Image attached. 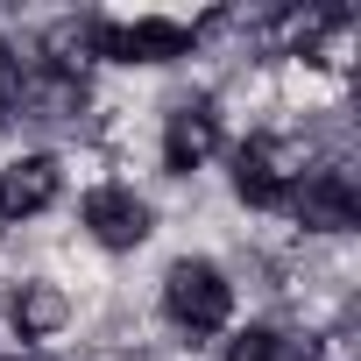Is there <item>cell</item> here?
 Segmentation results:
<instances>
[{"instance_id":"obj_1","label":"cell","mask_w":361,"mask_h":361,"mask_svg":"<svg viewBox=\"0 0 361 361\" xmlns=\"http://www.w3.org/2000/svg\"><path fill=\"white\" fill-rule=\"evenodd\" d=\"M298 185H305V149H298V142L255 135V142L234 156V192H241L248 206H290Z\"/></svg>"},{"instance_id":"obj_2","label":"cell","mask_w":361,"mask_h":361,"mask_svg":"<svg viewBox=\"0 0 361 361\" xmlns=\"http://www.w3.org/2000/svg\"><path fill=\"white\" fill-rule=\"evenodd\" d=\"M163 312L185 326V333H220L227 312H234V290H227V276L213 262H177L163 276Z\"/></svg>"},{"instance_id":"obj_3","label":"cell","mask_w":361,"mask_h":361,"mask_svg":"<svg viewBox=\"0 0 361 361\" xmlns=\"http://www.w3.org/2000/svg\"><path fill=\"white\" fill-rule=\"evenodd\" d=\"M92 50L114 64H170V57L192 50V29L185 22H99Z\"/></svg>"},{"instance_id":"obj_4","label":"cell","mask_w":361,"mask_h":361,"mask_svg":"<svg viewBox=\"0 0 361 361\" xmlns=\"http://www.w3.org/2000/svg\"><path fill=\"white\" fill-rule=\"evenodd\" d=\"M290 213L319 234H340L361 220V199H354V177L347 170H305V185L290 192Z\"/></svg>"},{"instance_id":"obj_5","label":"cell","mask_w":361,"mask_h":361,"mask_svg":"<svg viewBox=\"0 0 361 361\" xmlns=\"http://www.w3.org/2000/svg\"><path fill=\"white\" fill-rule=\"evenodd\" d=\"M85 227H92L99 248H142V241H149V206H142L128 185H99V192L85 199Z\"/></svg>"},{"instance_id":"obj_6","label":"cell","mask_w":361,"mask_h":361,"mask_svg":"<svg viewBox=\"0 0 361 361\" xmlns=\"http://www.w3.org/2000/svg\"><path fill=\"white\" fill-rule=\"evenodd\" d=\"M57 163L50 156H15L8 170H0V213L8 220H29V213H43L50 199H57Z\"/></svg>"},{"instance_id":"obj_7","label":"cell","mask_w":361,"mask_h":361,"mask_svg":"<svg viewBox=\"0 0 361 361\" xmlns=\"http://www.w3.org/2000/svg\"><path fill=\"white\" fill-rule=\"evenodd\" d=\"M213 149H220V121H213L206 99L170 114V128H163V170H199Z\"/></svg>"},{"instance_id":"obj_8","label":"cell","mask_w":361,"mask_h":361,"mask_svg":"<svg viewBox=\"0 0 361 361\" xmlns=\"http://www.w3.org/2000/svg\"><path fill=\"white\" fill-rule=\"evenodd\" d=\"M57 326H64V290L57 283H22L15 290V333L22 340H43Z\"/></svg>"},{"instance_id":"obj_9","label":"cell","mask_w":361,"mask_h":361,"mask_svg":"<svg viewBox=\"0 0 361 361\" xmlns=\"http://www.w3.org/2000/svg\"><path fill=\"white\" fill-rule=\"evenodd\" d=\"M227 361H312V347L305 340H290V333H269V326H248L234 347H227Z\"/></svg>"},{"instance_id":"obj_10","label":"cell","mask_w":361,"mask_h":361,"mask_svg":"<svg viewBox=\"0 0 361 361\" xmlns=\"http://www.w3.org/2000/svg\"><path fill=\"white\" fill-rule=\"evenodd\" d=\"M0 85H8V50H0Z\"/></svg>"},{"instance_id":"obj_11","label":"cell","mask_w":361,"mask_h":361,"mask_svg":"<svg viewBox=\"0 0 361 361\" xmlns=\"http://www.w3.org/2000/svg\"><path fill=\"white\" fill-rule=\"evenodd\" d=\"M15 361H22V354H15Z\"/></svg>"}]
</instances>
